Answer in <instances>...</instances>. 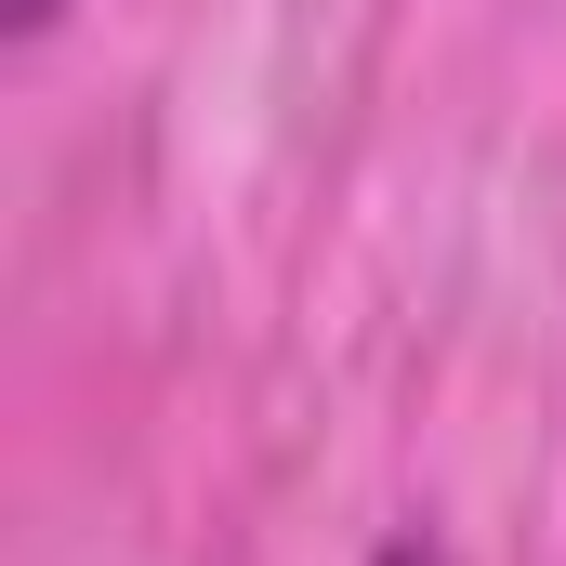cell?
<instances>
[{
    "mask_svg": "<svg viewBox=\"0 0 566 566\" xmlns=\"http://www.w3.org/2000/svg\"><path fill=\"white\" fill-rule=\"evenodd\" d=\"M396 566H422V554H396Z\"/></svg>",
    "mask_w": 566,
    "mask_h": 566,
    "instance_id": "2",
    "label": "cell"
},
{
    "mask_svg": "<svg viewBox=\"0 0 566 566\" xmlns=\"http://www.w3.org/2000/svg\"><path fill=\"white\" fill-rule=\"evenodd\" d=\"M53 13H66V0H13V27H53Z\"/></svg>",
    "mask_w": 566,
    "mask_h": 566,
    "instance_id": "1",
    "label": "cell"
}]
</instances>
